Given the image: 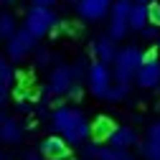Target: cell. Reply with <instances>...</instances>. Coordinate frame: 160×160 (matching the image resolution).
I'll return each instance as SVG.
<instances>
[{"label":"cell","instance_id":"cell-1","mask_svg":"<svg viewBox=\"0 0 160 160\" xmlns=\"http://www.w3.org/2000/svg\"><path fill=\"white\" fill-rule=\"evenodd\" d=\"M51 125L58 132V137L66 140V145H84L92 135V122L84 117L82 109L74 107H58L51 117Z\"/></svg>","mask_w":160,"mask_h":160},{"label":"cell","instance_id":"cell-2","mask_svg":"<svg viewBox=\"0 0 160 160\" xmlns=\"http://www.w3.org/2000/svg\"><path fill=\"white\" fill-rule=\"evenodd\" d=\"M142 61H145V51H140L137 46H125L122 51L117 53V58H114V76H117V84L130 87V82L137 76Z\"/></svg>","mask_w":160,"mask_h":160},{"label":"cell","instance_id":"cell-3","mask_svg":"<svg viewBox=\"0 0 160 160\" xmlns=\"http://www.w3.org/2000/svg\"><path fill=\"white\" fill-rule=\"evenodd\" d=\"M56 26H58V18L51 8H31L26 13L23 31H28L33 38H41L46 33H56Z\"/></svg>","mask_w":160,"mask_h":160},{"label":"cell","instance_id":"cell-4","mask_svg":"<svg viewBox=\"0 0 160 160\" xmlns=\"http://www.w3.org/2000/svg\"><path fill=\"white\" fill-rule=\"evenodd\" d=\"M112 18H109V38L119 41L130 31V13H132V0H114L112 3Z\"/></svg>","mask_w":160,"mask_h":160},{"label":"cell","instance_id":"cell-5","mask_svg":"<svg viewBox=\"0 0 160 160\" xmlns=\"http://www.w3.org/2000/svg\"><path fill=\"white\" fill-rule=\"evenodd\" d=\"M87 82H89V92H92L94 97L104 99V97H107V92L112 89V71H109V66L99 64V61L89 64V71H87Z\"/></svg>","mask_w":160,"mask_h":160},{"label":"cell","instance_id":"cell-6","mask_svg":"<svg viewBox=\"0 0 160 160\" xmlns=\"http://www.w3.org/2000/svg\"><path fill=\"white\" fill-rule=\"evenodd\" d=\"M135 82L142 89H160V58H158L155 51L145 53V61H142V66H140Z\"/></svg>","mask_w":160,"mask_h":160},{"label":"cell","instance_id":"cell-7","mask_svg":"<svg viewBox=\"0 0 160 160\" xmlns=\"http://www.w3.org/2000/svg\"><path fill=\"white\" fill-rule=\"evenodd\" d=\"M33 48H36V38H33L28 31H23V28L18 31L10 41H8V46H5L10 61H23V58H26Z\"/></svg>","mask_w":160,"mask_h":160},{"label":"cell","instance_id":"cell-8","mask_svg":"<svg viewBox=\"0 0 160 160\" xmlns=\"http://www.w3.org/2000/svg\"><path fill=\"white\" fill-rule=\"evenodd\" d=\"M74 84H76V79L71 74V66H56L51 71V79H48L46 89L51 92V97H61V94H69Z\"/></svg>","mask_w":160,"mask_h":160},{"label":"cell","instance_id":"cell-9","mask_svg":"<svg viewBox=\"0 0 160 160\" xmlns=\"http://www.w3.org/2000/svg\"><path fill=\"white\" fill-rule=\"evenodd\" d=\"M112 3L114 0H82V3L76 5L79 15L84 18V21H102V18L112 10Z\"/></svg>","mask_w":160,"mask_h":160},{"label":"cell","instance_id":"cell-10","mask_svg":"<svg viewBox=\"0 0 160 160\" xmlns=\"http://www.w3.org/2000/svg\"><path fill=\"white\" fill-rule=\"evenodd\" d=\"M41 155L48 158V160H64V158H69L66 140L58 137V135H48L43 142H41Z\"/></svg>","mask_w":160,"mask_h":160},{"label":"cell","instance_id":"cell-11","mask_svg":"<svg viewBox=\"0 0 160 160\" xmlns=\"http://www.w3.org/2000/svg\"><path fill=\"white\" fill-rule=\"evenodd\" d=\"M107 145L112 150H119V152H127V148L137 145V132L132 127H117L112 132V137L107 140Z\"/></svg>","mask_w":160,"mask_h":160},{"label":"cell","instance_id":"cell-12","mask_svg":"<svg viewBox=\"0 0 160 160\" xmlns=\"http://www.w3.org/2000/svg\"><path fill=\"white\" fill-rule=\"evenodd\" d=\"M0 140H3V142H10V145L21 142V140H23V127H21V122L13 119V117L0 114Z\"/></svg>","mask_w":160,"mask_h":160},{"label":"cell","instance_id":"cell-13","mask_svg":"<svg viewBox=\"0 0 160 160\" xmlns=\"http://www.w3.org/2000/svg\"><path fill=\"white\" fill-rule=\"evenodd\" d=\"M94 53H97V61L99 64H104V66H109V64H114V58H117V46H114V41L109 36H102L99 41L94 43Z\"/></svg>","mask_w":160,"mask_h":160},{"label":"cell","instance_id":"cell-14","mask_svg":"<svg viewBox=\"0 0 160 160\" xmlns=\"http://www.w3.org/2000/svg\"><path fill=\"white\" fill-rule=\"evenodd\" d=\"M114 130H117V125L112 122L109 117H97L94 122H92V137H94V142H107Z\"/></svg>","mask_w":160,"mask_h":160},{"label":"cell","instance_id":"cell-15","mask_svg":"<svg viewBox=\"0 0 160 160\" xmlns=\"http://www.w3.org/2000/svg\"><path fill=\"white\" fill-rule=\"evenodd\" d=\"M145 26H150V18H148V5H132V13H130V28L132 31H142Z\"/></svg>","mask_w":160,"mask_h":160},{"label":"cell","instance_id":"cell-16","mask_svg":"<svg viewBox=\"0 0 160 160\" xmlns=\"http://www.w3.org/2000/svg\"><path fill=\"white\" fill-rule=\"evenodd\" d=\"M18 33V26H15V18L10 13H0V38H5V41H10V38Z\"/></svg>","mask_w":160,"mask_h":160},{"label":"cell","instance_id":"cell-17","mask_svg":"<svg viewBox=\"0 0 160 160\" xmlns=\"http://www.w3.org/2000/svg\"><path fill=\"white\" fill-rule=\"evenodd\" d=\"M13 79H15V71H13V66L5 61L3 56H0V84L10 87V84H13Z\"/></svg>","mask_w":160,"mask_h":160},{"label":"cell","instance_id":"cell-18","mask_svg":"<svg viewBox=\"0 0 160 160\" xmlns=\"http://www.w3.org/2000/svg\"><path fill=\"white\" fill-rule=\"evenodd\" d=\"M127 89H130V87H125V84H112V89L107 92L104 99H109V102H119V99L127 97Z\"/></svg>","mask_w":160,"mask_h":160},{"label":"cell","instance_id":"cell-19","mask_svg":"<svg viewBox=\"0 0 160 160\" xmlns=\"http://www.w3.org/2000/svg\"><path fill=\"white\" fill-rule=\"evenodd\" d=\"M79 155H82V160H97L99 158V145L97 142H84Z\"/></svg>","mask_w":160,"mask_h":160},{"label":"cell","instance_id":"cell-20","mask_svg":"<svg viewBox=\"0 0 160 160\" xmlns=\"http://www.w3.org/2000/svg\"><path fill=\"white\" fill-rule=\"evenodd\" d=\"M142 152L148 160H160V142H152V140H145Z\"/></svg>","mask_w":160,"mask_h":160},{"label":"cell","instance_id":"cell-21","mask_svg":"<svg viewBox=\"0 0 160 160\" xmlns=\"http://www.w3.org/2000/svg\"><path fill=\"white\" fill-rule=\"evenodd\" d=\"M127 152H119V150H112V148H99V158L97 160H122Z\"/></svg>","mask_w":160,"mask_h":160},{"label":"cell","instance_id":"cell-22","mask_svg":"<svg viewBox=\"0 0 160 160\" xmlns=\"http://www.w3.org/2000/svg\"><path fill=\"white\" fill-rule=\"evenodd\" d=\"M148 18H150V26H160V5L158 3H150L148 5Z\"/></svg>","mask_w":160,"mask_h":160},{"label":"cell","instance_id":"cell-23","mask_svg":"<svg viewBox=\"0 0 160 160\" xmlns=\"http://www.w3.org/2000/svg\"><path fill=\"white\" fill-rule=\"evenodd\" d=\"M148 140H152V142H160V122L150 125V130H148Z\"/></svg>","mask_w":160,"mask_h":160},{"label":"cell","instance_id":"cell-24","mask_svg":"<svg viewBox=\"0 0 160 160\" xmlns=\"http://www.w3.org/2000/svg\"><path fill=\"white\" fill-rule=\"evenodd\" d=\"M142 36L148 38V41H155V38H158V28L155 26H145L142 28Z\"/></svg>","mask_w":160,"mask_h":160},{"label":"cell","instance_id":"cell-25","mask_svg":"<svg viewBox=\"0 0 160 160\" xmlns=\"http://www.w3.org/2000/svg\"><path fill=\"white\" fill-rule=\"evenodd\" d=\"M71 74H74V79L82 76V74H84V61H76V64L71 66Z\"/></svg>","mask_w":160,"mask_h":160},{"label":"cell","instance_id":"cell-26","mask_svg":"<svg viewBox=\"0 0 160 160\" xmlns=\"http://www.w3.org/2000/svg\"><path fill=\"white\" fill-rule=\"evenodd\" d=\"M8 97H10L8 87H5V84H0V107H5V102H8Z\"/></svg>","mask_w":160,"mask_h":160},{"label":"cell","instance_id":"cell-27","mask_svg":"<svg viewBox=\"0 0 160 160\" xmlns=\"http://www.w3.org/2000/svg\"><path fill=\"white\" fill-rule=\"evenodd\" d=\"M56 5V0H33V8H51Z\"/></svg>","mask_w":160,"mask_h":160},{"label":"cell","instance_id":"cell-28","mask_svg":"<svg viewBox=\"0 0 160 160\" xmlns=\"http://www.w3.org/2000/svg\"><path fill=\"white\" fill-rule=\"evenodd\" d=\"M48 61H51V53H48V51H38V64L43 66V64H48Z\"/></svg>","mask_w":160,"mask_h":160},{"label":"cell","instance_id":"cell-29","mask_svg":"<svg viewBox=\"0 0 160 160\" xmlns=\"http://www.w3.org/2000/svg\"><path fill=\"white\" fill-rule=\"evenodd\" d=\"M69 97H71V99H79V97H82V87L74 84V87H71V92H69Z\"/></svg>","mask_w":160,"mask_h":160},{"label":"cell","instance_id":"cell-30","mask_svg":"<svg viewBox=\"0 0 160 160\" xmlns=\"http://www.w3.org/2000/svg\"><path fill=\"white\" fill-rule=\"evenodd\" d=\"M23 160H43V155H41V152H26Z\"/></svg>","mask_w":160,"mask_h":160},{"label":"cell","instance_id":"cell-31","mask_svg":"<svg viewBox=\"0 0 160 160\" xmlns=\"http://www.w3.org/2000/svg\"><path fill=\"white\" fill-rule=\"evenodd\" d=\"M135 3H140V5H150V3H155V0H135Z\"/></svg>","mask_w":160,"mask_h":160},{"label":"cell","instance_id":"cell-32","mask_svg":"<svg viewBox=\"0 0 160 160\" xmlns=\"http://www.w3.org/2000/svg\"><path fill=\"white\" fill-rule=\"evenodd\" d=\"M8 3H15V0H0V5H8Z\"/></svg>","mask_w":160,"mask_h":160},{"label":"cell","instance_id":"cell-33","mask_svg":"<svg viewBox=\"0 0 160 160\" xmlns=\"http://www.w3.org/2000/svg\"><path fill=\"white\" fill-rule=\"evenodd\" d=\"M122 160H135V158H132V155H130V152H127V155H125V158H122Z\"/></svg>","mask_w":160,"mask_h":160},{"label":"cell","instance_id":"cell-34","mask_svg":"<svg viewBox=\"0 0 160 160\" xmlns=\"http://www.w3.org/2000/svg\"><path fill=\"white\" fill-rule=\"evenodd\" d=\"M69 3H71V5H79V3H82V0H69Z\"/></svg>","mask_w":160,"mask_h":160},{"label":"cell","instance_id":"cell-35","mask_svg":"<svg viewBox=\"0 0 160 160\" xmlns=\"http://www.w3.org/2000/svg\"><path fill=\"white\" fill-rule=\"evenodd\" d=\"M0 160H8V155H5V152H0Z\"/></svg>","mask_w":160,"mask_h":160}]
</instances>
